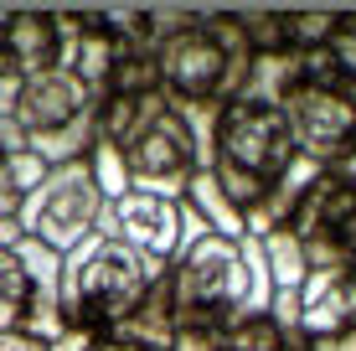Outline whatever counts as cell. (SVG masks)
Masks as SVG:
<instances>
[{"label":"cell","instance_id":"1","mask_svg":"<svg viewBox=\"0 0 356 351\" xmlns=\"http://www.w3.org/2000/svg\"><path fill=\"white\" fill-rule=\"evenodd\" d=\"M161 279L165 263L93 227L72 253H63V316L78 331L108 336L145 305V295Z\"/></svg>","mask_w":356,"mask_h":351},{"label":"cell","instance_id":"2","mask_svg":"<svg viewBox=\"0 0 356 351\" xmlns=\"http://www.w3.org/2000/svg\"><path fill=\"white\" fill-rule=\"evenodd\" d=\"M253 67V47L243 42L232 10H186L181 26L155 42V72L176 104H212L222 108L238 99Z\"/></svg>","mask_w":356,"mask_h":351},{"label":"cell","instance_id":"3","mask_svg":"<svg viewBox=\"0 0 356 351\" xmlns=\"http://www.w3.org/2000/svg\"><path fill=\"white\" fill-rule=\"evenodd\" d=\"M289 161H294V140L284 129L279 104H259V99H243V93L222 104L217 140H212V176L243 217L279 186Z\"/></svg>","mask_w":356,"mask_h":351},{"label":"cell","instance_id":"4","mask_svg":"<svg viewBox=\"0 0 356 351\" xmlns=\"http://www.w3.org/2000/svg\"><path fill=\"white\" fill-rule=\"evenodd\" d=\"M279 114L294 140V155H310L325 171L356 150V78L341 72L330 47L300 52V83L284 88Z\"/></svg>","mask_w":356,"mask_h":351},{"label":"cell","instance_id":"5","mask_svg":"<svg viewBox=\"0 0 356 351\" xmlns=\"http://www.w3.org/2000/svg\"><path fill=\"white\" fill-rule=\"evenodd\" d=\"M124 171L134 191L181 202L191 186V176L202 171V150H196V129L186 108L170 99L165 88L140 93L134 99V124L124 140Z\"/></svg>","mask_w":356,"mask_h":351},{"label":"cell","instance_id":"6","mask_svg":"<svg viewBox=\"0 0 356 351\" xmlns=\"http://www.w3.org/2000/svg\"><path fill=\"white\" fill-rule=\"evenodd\" d=\"M104 207H108V202H104V191H98V181H93V165L72 161V165L47 171V181L21 202L16 222H21L26 238L47 243L52 253H72L98 227Z\"/></svg>","mask_w":356,"mask_h":351},{"label":"cell","instance_id":"7","mask_svg":"<svg viewBox=\"0 0 356 351\" xmlns=\"http://www.w3.org/2000/svg\"><path fill=\"white\" fill-rule=\"evenodd\" d=\"M289 233L300 238L310 269H346L356 263V181L325 171L315 191L289 217Z\"/></svg>","mask_w":356,"mask_h":351},{"label":"cell","instance_id":"8","mask_svg":"<svg viewBox=\"0 0 356 351\" xmlns=\"http://www.w3.org/2000/svg\"><path fill=\"white\" fill-rule=\"evenodd\" d=\"M181 202H170V197H150V191H124V197H114L104 207V217H98V233H108V238H119V243H129V248H140L145 259H155V263H176V253H181Z\"/></svg>","mask_w":356,"mask_h":351},{"label":"cell","instance_id":"9","mask_svg":"<svg viewBox=\"0 0 356 351\" xmlns=\"http://www.w3.org/2000/svg\"><path fill=\"white\" fill-rule=\"evenodd\" d=\"M72 47V10H6L0 16V72L36 78L67 67Z\"/></svg>","mask_w":356,"mask_h":351},{"label":"cell","instance_id":"10","mask_svg":"<svg viewBox=\"0 0 356 351\" xmlns=\"http://www.w3.org/2000/svg\"><path fill=\"white\" fill-rule=\"evenodd\" d=\"M300 331L310 336H336L356 331V263L346 269H310L300 284Z\"/></svg>","mask_w":356,"mask_h":351},{"label":"cell","instance_id":"11","mask_svg":"<svg viewBox=\"0 0 356 351\" xmlns=\"http://www.w3.org/2000/svg\"><path fill=\"white\" fill-rule=\"evenodd\" d=\"M181 202H186V207L202 217L212 233H222V238H243V233H248V227H243V212L222 197V186H217V176H212V171H196Z\"/></svg>","mask_w":356,"mask_h":351},{"label":"cell","instance_id":"12","mask_svg":"<svg viewBox=\"0 0 356 351\" xmlns=\"http://www.w3.org/2000/svg\"><path fill=\"white\" fill-rule=\"evenodd\" d=\"M108 336H129V341H140V346H170L176 341V316H170V284L161 279L145 295V305L134 310V316L119 325V331H108Z\"/></svg>","mask_w":356,"mask_h":351},{"label":"cell","instance_id":"13","mask_svg":"<svg viewBox=\"0 0 356 351\" xmlns=\"http://www.w3.org/2000/svg\"><path fill=\"white\" fill-rule=\"evenodd\" d=\"M264 263H268V279H274V289H300L305 279H310L305 248H300V238H294L289 227H274V233L264 238Z\"/></svg>","mask_w":356,"mask_h":351},{"label":"cell","instance_id":"14","mask_svg":"<svg viewBox=\"0 0 356 351\" xmlns=\"http://www.w3.org/2000/svg\"><path fill=\"white\" fill-rule=\"evenodd\" d=\"M284 16V47L289 52H321L336 36V16L330 10H279Z\"/></svg>","mask_w":356,"mask_h":351},{"label":"cell","instance_id":"15","mask_svg":"<svg viewBox=\"0 0 356 351\" xmlns=\"http://www.w3.org/2000/svg\"><path fill=\"white\" fill-rule=\"evenodd\" d=\"M243 42L253 47V57H268V52H289L284 47V16L279 10H232Z\"/></svg>","mask_w":356,"mask_h":351},{"label":"cell","instance_id":"16","mask_svg":"<svg viewBox=\"0 0 356 351\" xmlns=\"http://www.w3.org/2000/svg\"><path fill=\"white\" fill-rule=\"evenodd\" d=\"M88 165H93V181H98V191H104V202H114V197L129 191V171H124V150H119V145L93 140Z\"/></svg>","mask_w":356,"mask_h":351},{"label":"cell","instance_id":"17","mask_svg":"<svg viewBox=\"0 0 356 351\" xmlns=\"http://www.w3.org/2000/svg\"><path fill=\"white\" fill-rule=\"evenodd\" d=\"M222 351H284V331L268 316L238 320L232 331H222Z\"/></svg>","mask_w":356,"mask_h":351},{"label":"cell","instance_id":"18","mask_svg":"<svg viewBox=\"0 0 356 351\" xmlns=\"http://www.w3.org/2000/svg\"><path fill=\"white\" fill-rule=\"evenodd\" d=\"M330 57L341 63V72L356 78V16H336V36H330Z\"/></svg>","mask_w":356,"mask_h":351},{"label":"cell","instance_id":"19","mask_svg":"<svg viewBox=\"0 0 356 351\" xmlns=\"http://www.w3.org/2000/svg\"><path fill=\"white\" fill-rule=\"evenodd\" d=\"M170 351H222V336H212V331H176Z\"/></svg>","mask_w":356,"mask_h":351},{"label":"cell","instance_id":"20","mask_svg":"<svg viewBox=\"0 0 356 351\" xmlns=\"http://www.w3.org/2000/svg\"><path fill=\"white\" fill-rule=\"evenodd\" d=\"M93 346V331H78V325H67L63 336H57L52 346H42V351H88Z\"/></svg>","mask_w":356,"mask_h":351},{"label":"cell","instance_id":"21","mask_svg":"<svg viewBox=\"0 0 356 351\" xmlns=\"http://www.w3.org/2000/svg\"><path fill=\"white\" fill-rule=\"evenodd\" d=\"M16 99H21V78L0 72V119H16Z\"/></svg>","mask_w":356,"mask_h":351},{"label":"cell","instance_id":"22","mask_svg":"<svg viewBox=\"0 0 356 351\" xmlns=\"http://www.w3.org/2000/svg\"><path fill=\"white\" fill-rule=\"evenodd\" d=\"M310 351H356V331H336V336H315Z\"/></svg>","mask_w":356,"mask_h":351},{"label":"cell","instance_id":"23","mask_svg":"<svg viewBox=\"0 0 356 351\" xmlns=\"http://www.w3.org/2000/svg\"><path fill=\"white\" fill-rule=\"evenodd\" d=\"M88 351H145L140 341H129V336H93Z\"/></svg>","mask_w":356,"mask_h":351},{"label":"cell","instance_id":"24","mask_svg":"<svg viewBox=\"0 0 356 351\" xmlns=\"http://www.w3.org/2000/svg\"><path fill=\"white\" fill-rule=\"evenodd\" d=\"M21 238H26V233H21V222H16V217H0V248L21 243Z\"/></svg>","mask_w":356,"mask_h":351},{"label":"cell","instance_id":"25","mask_svg":"<svg viewBox=\"0 0 356 351\" xmlns=\"http://www.w3.org/2000/svg\"><path fill=\"white\" fill-rule=\"evenodd\" d=\"M330 171H336V176H346V181H356V150L346 155V161H336V165H330Z\"/></svg>","mask_w":356,"mask_h":351},{"label":"cell","instance_id":"26","mask_svg":"<svg viewBox=\"0 0 356 351\" xmlns=\"http://www.w3.org/2000/svg\"><path fill=\"white\" fill-rule=\"evenodd\" d=\"M0 16H6V10H0Z\"/></svg>","mask_w":356,"mask_h":351}]
</instances>
